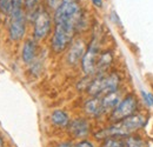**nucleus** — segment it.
Listing matches in <instances>:
<instances>
[{
	"label": "nucleus",
	"mask_w": 153,
	"mask_h": 147,
	"mask_svg": "<svg viewBox=\"0 0 153 147\" xmlns=\"http://www.w3.org/2000/svg\"><path fill=\"white\" fill-rule=\"evenodd\" d=\"M147 122V119L143 114H133L120 121L114 122L112 126L100 131L96 134L97 139H106L110 137H127L133 132L143 128Z\"/></svg>",
	"instance_id": "1"
},
{
	"label": "nucleus",
	"mask_w": 153,
	"mask_h": 147,
	"mask_svg": "<svg viewBox=\"0 0 153 147\" xmlns=\"http://www.w3.org/2000/svg\"><path fill=\"white\" fill-rule=\"evenodd\" d=\"M81 7L78 0H62L60 6L56 10L54 22L56 25H64L76 30L81 21Z\"/></svg>",
	"instance_id": "2"
},
{
	"label": "nucleus",
	"mask_w": 153,
	"mask_h": 147,
	"mask_svg": "<svg viewBox=\"0 0 153 147\" xmlns=\"http://www.w3.org/2000/svg\"><path fill=\"white\" fill-rule=\"evenodd\" d=\"M119 82H120V79L118 74L111 73L107 75L99 74L88 85L87 92L93 97H104L108 93L118 91Z\"/></svg>",
	"instance_id": "3"
},
{
	"label": "nucleus",
	"mask_w": 153,
	"mask_h": 147,
	"mask_svg": "<svg viewBox=\"0 0 153 147\" xmlns=\"http://www.w3.org/2000/svg\"><path fill=\"white\" fill-rule=\"evenodd\" d=\"M76 30L64 25H56L54 34L52 38V48L54 52L60 53L67 48L74 37Z\"/></svg>",
	"instance_id": "4"
},
{
	"label": "nucleus",
	"mask_w": 153,
	"mask_h": 147,
	"mask_svg": "<svg viewBox=\"0 0 153 147\" xmlns=\"http://www.w3.org/2000/svg\"><path fill=\"white\" fill-rule=\"evenodd\" d=\"M137 110H138L137 98L134 97L133 94H130L125 99H123L119 102V105L112 111L111 118H112V120H114L117 122V121H120V120H123L125 118H128V117L135 114Z\"/></svg>",
	"instance_id": "5"
},
{
	"label": "nucleus",
	"mask_w": 153,
	"mask_h": 147,
	"mask_svg": "<svg viewBox=\"0 0 153 147\" xmlns=\"http://www.w3.org/2000/svg\"><path fill=\"white\" fill-rule=\"evenodd\" d=\"M10 37L12 40H20L25 34L26 22L22 8H14L10 16Z\"/></svg>",
	"instance_id": "6"
},
{
	"label": "nucleus",
	"mask_w": 153,
	"mask_h": 147,
	"mask_svg": "<svg viewBox=\"0 0 153 147\" xmlns=\"http://www.w3.org/2000/svg\"><path fill=\"white\" fill-rule=\"evenodd\" d=\"M99 44H98V40L94 37L93 40L90 42V46L86 50L85 55L81 60V64H82V70L86 74H93L96 73V67H97V62H98V59H99Z\"/></svg>",
	"instance_id": "7"
},
{
	"label": "nucleus",
	"mask_w": 153,
	"mask_h": 147,
	"mask_svg": "<svg viewBox=\"0 0 153 147\" xmlns=\"http://www.w3.org/2000/svg\"><path fill=\"white\" fill-rule=\"evenodd\" d=\"M51 31V17L44 8H39L34 16V38L44 39Z\"/></svg>",
	"instance_id": "8"
},
{
	"label": "nucleus",
	"mask_w": 153,
	"mask_h": 147,
	"mask_svg": "<svg viewBox=\"0 0 153 147\" xmlns=\"http://www.w3.org/2000/svg\"><path fill=\"white\" fill-rule=\"evenodd\" d=\"M68 127H70V133L74 138H85L90 133V124L87 120L82 118L74 119L68 125Z\"/></svg>",
	"instance_id": "9"
},
{
	"label": "nucleus",
	"mask_w": 153,
	"mask_h": 147,
	"mask_svg": "<svg viewBox=\"0 0 153 147\" xmlns=\"http://www.w3.org/2000/svg\"><path fill=\"white\" fill-rule=\"evenodd\" d=\"M85 45H84V41L78 39L76 40L73 44H72V47L70 50V53H68V62L72 64V65H76V62H79L80 59L84 58L85 55Z\"/></svg>",
	"instance_id": "10"
},
{
	"label": "nucleus",
	"mask_w": 153,
	"mask_h": 147,
	"mask_svg": "<svg viewBox=\"0 0 153 147\" xmlns=\"http://www.w3.org/2000/svg\"><path fill=\"white\" fill-rule=\"evenodd\" d=\"M85 112L92 117H98L101 113H104L101 97H94L93 99L87 100L85 104Z\"/></svg>",
	"instance_id": "11"
},
{
	"label": "nucleus",
	"mask_w": 153,
	"mask_h": 147,
	"mask_svg": "<svg viewBox=\"0 0 153 147\" xmlns=\"http://www.w3.org/2000/svg\"><path fill=\"white\" fill-rule=\"evenodd\" d=\"M101 100H102L104 112H107V111L110 110L113 111L119 105V102H120V93L118 92V91L108 93V94L101 97Z\"/></svg>",
	"instance_id": "12"
},
{
	"label": "nucleus",
	"mask_w": 153,
	"mask_h": 147,
	"mask_svg": "<svg viewBox=\"0 0 153 147\" xmlns=\"http://www.w3.org/2000/svg\"><path fill=\"white\" fill-rule=\"evenodd\" d=\"M112 60H113V55L111 52H104L99 55V59H98V62H97V67H96V73L98 74H102L104 71H106L110 65L112 64Z\"/></svg>",
	"instance_id": "13"
},
{
	"label": "nucleus",
	"mask_w": 153,
	"mask_h": 147,
	"mask_svg": "<svg viewBox=\"0 0 153 147\" xmlns=\"http://www.w3.org/2000/svg\"><path fill=\"white\" fill-rule=\"evenodd\" d=\"M36 56V44L33 40H27L22 47V60L26 64H31Z\"/></svg>",
	"instance_id": "14"
},
{
	"label": "nucleus",
	"mask_w": 153,
	"mask_h": 147,
	"mask_svg": "<svg viewBox=\"0 0 153 147\" xmlns=\"http://www.w3.org/2000/svg\"><path fill=\"white\" fill-rule=\"evenodd\" d=\"M51 120L54 125H57L59 127H66V126L70 125V118H68V115L65 111H54L51 115Z\"/></svg>",
	"instance_id": "15"
},
{
	"label": "nucleus",
	"mask_w": 153,
	"mask_h": 147,
	"mask_svg": "<svg viewBox=\"0 0 153 147\" xmlns=\"http://www.w3.org/2000/svg\"><path fill=\"white\" fill-rule=\"evenodd\" d=\"M124 147H147V145L140 137L127 135L124 137Z\"/></svg>",
	"instance_id": "16"
},
{
	"label": "nucleus",
	"mask_w": 153,
	"mask_h": 147,
	"mask_svg": "<svg viewBox=\"0 0 153 147\" xmlns=\"http://www.w3.org/2000/svg\"><path fill=\"white\" fill-rule=\"evenodd\" d=\"M101 147H124V137H110L104 139Z\"/></svg>",
	"instance_id": "17"
},
{
	"label": "nucleus",
	"mask_w": 153,
	"mask_h": 147,
	"mask_svg": "<svg viewBox=\"0 0 153 147\" xmlns=\"http://www.w3.org/2000/svg\"><path fill=\"white\" fill-rule=\"evenodd\" d=\"M0 10L4 13L11 16L13 10V0H0Z\"/></svg>",
	"instance_id": "18"
},
{
	"label": "nucleus",
	"mask_w": 153,
	"mask_h": 147,
	"mask_svg": "<svg viewBox=\"0 0 153 147\" xmlns=\"http://www.w3.org/2000/svg\"><path fill=\"white\" fill-rule=\"evenodd\" d=\"M38 1L39 0H25V6H26V8H27L28 11L34 10V7L37 6Z\"/></svg>",
	"instance_id": "19"
},
{
	"label": "nucleus",
	"mask_w": 153,
	"mask_h": 147,
	"mask_svg": "<svg viewBox=\"0 0 153 147\" xmlns=\"http://www.w3.org/2000/svg\"><path fill=\"white\" fill-rule=\"evenodd\" d=\"M61 1H62V0H47V4H48V6H50L51 8L57 10L58 7L60 6Z\"/></svg>",
	"instance_id": "20"
},
{
	"label": "nucleus",
	"mask_w": 153,
	"mask_h": 147,
	"mask_svg": "<svg viewBox=\"0 0 153 147\" xmlns=\"http://www.w3.org/2000/svg\"><path fill=\"white\" fill-rule=\"evenodd\" d=\"M76 147H94L92 143L87 141V140H84V141H80L79 144H76Z\"/></svg>",
	"instance_id": "21"
},
{
	"label": "nucleus",
	"mask_w": 153,
	"mask_h": 147,
	"mask_svg": "<svg viewBox=\"0 0 153 147\" xmlns=\"http://www.w3.org/2000/svg\"><path fill=\"white\" fill-rule=\"evenodd\" d=\"M58 147H76V146L72 143H68L67 141V143H61L60 145H58Z\"/></svg>",
	"instance_id": "22"
},
{
	"label": "nucleus",
	"mask_w": 153,
	"mask_h": 147,
	"mask_svg": "<svg viewBox=\"0 0 153 147\" xmlns=\"http://www.w3.org/2000/svg\"><path fill=\"white\" fill-rule=\"evenodd\" d=\"M97 7H101L102 6V0H91Z\"/></svg>",
	"instance_id": "23"
},
{
	"label": "nucleus",
	"mask_w": 153,
	"mask_h": 147,
	"mask_svg": "<svg viewBox=\"0 0 153 147\" xmlns=\"http://www.w3.org/2000/svg\"><path fill=\"white\" fill-rule=\"evenodd\" d=\"M147 95H149V99H150V104H151V106H153V94L147 93Z\"/></svg>",
	"instance_id": "24"
},
{
	"label": "nucleus",
	"mask_w": 153,
	"mask_h": 147,
	"mask_svg": "<svg viewBox=\"0 0 153 147\" xmlns=\"http://www.w3.org/2000/svg\"><path fill=\"white\" fill-rule=\"evenodd\" d=\"M0 147H4V140L1 138V135H0Z\"/></svg>",
	"instance_id": "25"
}]
</instances>
